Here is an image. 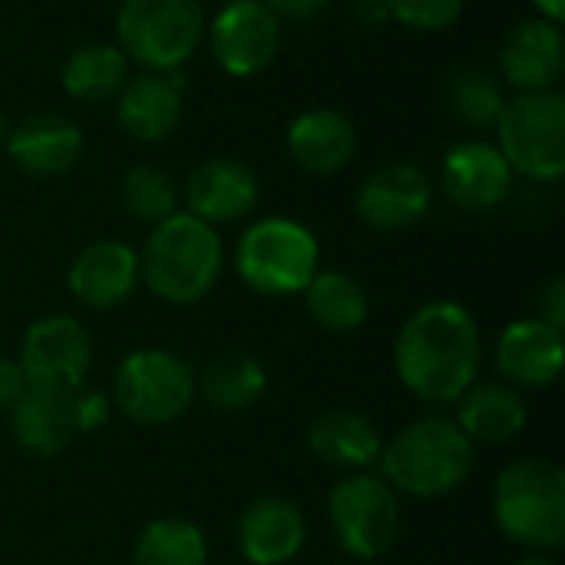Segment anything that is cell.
Returning a JSON list of instances; mask_svg holds the SVG:
<instances>
[{
  "label": "cell",
  "instance_id": "6da1fadb",
  "mask_svg": "<svg viewBox=\"0 0 565 565\" xmlns=\"http://www.w3.org/2000/svg\"><path fill=\"white\" fill-rule=\"evenodd\" d=\"M483 367V331L460 301H427L397 331V381L427 404H457Z\"/></svg>",
  "mask_w": 565,
  "mask_h": 565
},
{
  "label": "cell",
  "instance_id": "7a4b0ae2",
  "mask_svg": "<svg viewBox=\"0 0 565 565\" xmlns=\"http://www.w3.org/2000/svg\"><path fill=\"white\" fill-rule=\"evenodd\" d=\"M477 463V447L454 417H420L384 440L377 470L411 500H440L457 493Z\"/></svg>",
  "mask_w": 565,
  "mask_h": 565
},
{
  "label": "cell",
  "instance_id": "3957f363",
  "mask_svg": "<svg viewBox=\"0 0 565 565\" xmlns=\"http://www.w3.org/2000/svg\"><path fill=\"white\" fill-rule=\"evenodd\" d=\"M225 268V245L218 228L189 212H175L152 225L139 252L142 285L172 308H189L209 298Z\"/></svg>",
  "mask_w": 565,
  "mask_h": 565
},
{
  "label": "cell",
  "instance_id": "277c9868",
  "mask_svg": "<svg viewBox=\"0 0 565 565\" xmlns=\"http://www.w3.org/2000/svg\"><path fill=\"white\" fill-rule=\"evenodd\" d=\"M493 520L500 533L530 550L553 553L565 540V470L543 457H523L493 483Z\"/></svg>",
  "mask_w": 565,
  "mask_h": 565
},
{
  "label": "cell",
  "instance_id": "5b68a950",
  "mask_svg": "<svg viewBox=\"0 0 565 565\" xmlns=\"http://www.w3.org/2000/svg\"><path fill=\"white\" fill-rule=\"evenodd\" d=\"M321 268L315 232L295 218L268 215L252 222L235 248L238 278L265 298H291L308 288Z\"/></svg>",
  "mask_w": 565,
  "mask_h": 565
},
{
  "label": "cell",
  "instance_id": "8992f818",
  "mask_svg": "<svg viewBox=\"0 0 565 565\" xmlns=\"http://www.w3.org/2000/svg\"><path fill=\"white\" fill-rule=\"evenodd\" d=\"M109 401L136 427H169L195 404V371L166 348H136L116 364Z\"/></svg>",
  "mask_w": 565,
  "mask_h": 565
},
{
  "label": "cell",
  "instance_id": "52a82bcc",
  "mask_svg": "<svg viewBox=\"0 0 565 565\" xmlns=\"http://www.w3.org/2000/svg\"><path fill=\"white\" fill-rule=\"evenodd\" d=\"M202 0H122L116 10V46L142 70H182L205 40Z\"/></svg>",
  "mask_w": 565,
  "mask_h": 565
},
{
  "label": "cell",
  "instance_id": "ba28073f",
  "mask_svg": "<svg viewBox=\"0 0 565 565\" xmlns=\"http://www.w3.org/2000/svg\"><path fill=\"white\" fill-rule=\"evenodd\" d=\"M328 523L341 553L374 563L401 536V493L381 473H348L328 493Z\"/></svg>",
  "mask_w": 565,
  "mask_h": 565
},
{
  "label": "cell",
  "instance_id": "9c48e42d",
  "mask_svg": "<svg viewBox=\"0 0 565 565\" xmlns=\"http://www.w3.org/2000/svg\"><path fill=\"white\" fill-rule=\"evenodd\" d=\"M500 152L513 175L559 182L565 175V96L559 89L520 93L507 103L500 122Z\"/></svg>",
  "mask_w": 565,
  "mask_h": 565
},
{
  "label": "cell",
  "instance_id": "30bf717a",
  "mask_svg": "<svg viewBox=\"0 0 565 565\" xmlns=\"http://www.w3.org/2000/svg\"><path fill=\"white\" fill-rule=\"evenodd\" d=\"M212 60L238 79L265 73L281 50V20L262 0H225L205 23Z\"/></svg>",
  "mask_w": 565,
  "mask_h": 565
},
{
  "label": "cell",
  "instance_id": "8fae6325",
  "mask_svg": "<svg viewBox=\"0 0 565 565\" xmlns=\"http://www.w3.org/2000/svg\"><path fill=\"white\" fill-rule=\"evenodd\" d=\"M30 384L83 387L93 367V338L73 315H43L30 321L17 354Z\"/></svg>",
  "mask_w": 565,
  "mask_h": 565
},
{
  "label": "cell",
  "instance_id": "7c38bea8",
  "mask_svg": "<svg viewBox=\"0 0 565 565\" xmlns=\"http://www.w3.org/2000/svg\"><path fill=\"white\" fill-rule=\"evenodd\" d=\"M179 195L189 215L218 228V225H235L255 212L262 182L248 162L232 156H209L185 175Z\"/></svg>",
  "mask_w": 565,
  "mask_h": 565
},
{
  "label": "cell",
  "instance_id": "4fadbf2b",
  "mask_svg": "<svg viewBox=\"0 0 565 565\" xmlns=\"http://www.w3.org/2000/svg\"><path fill=\"white\" fill-rule=\"evenodd\" d=\"M440 189L463 212H490L513 192V169L497 142L463 139L440 162Z\"/></svg>",
  "mask_w": 565,
  "mask_h": 565
},
{
  "label": "cell",
  "instance_id": "5bb4252c",
  "mask_svg": "<svg viewBox=\"0 0 565 565\" xmlns=\"http://www.w3.org/2000/svg\"><path fill=\"white\" fill-rule=\"evenodd\" d=\"M430 175L411 162H391L361 182L354 209L358 218L374 232H404L430 212Z\"/></svg>",
  "mask_w": 565,
  "mask_h": 565
},
{
  "label": "cell",
  "instance_id": "9a60e30c",
  "mask_svg": "<svg viewBox=\"0 0 565 565\" xmlns=\"http://www.w3.org/2000/svg\"><path fill=\"white\" fill-rule=\"evenodd\" d=\"M185 73L182 70H142L126 79L116 96V122L136 142H162L182 122Z\"/></svg>",
  "mask_w": 565,
  "mask_h": 565
},
{
  "label": "cell",
  "instance_id": "2e32d148",
  "mask_svg": "<svg viewBox=\"0 0 565 565\" xmlns=\"http://www.w3.org/2000/svg\"><path fill=\"white\" fill-rule=\"evenodd\" d=\"M70 295L89 308V311H113L126 305L136 288L142 285L139 278V252L119 238H99L89 242L66 271Z\"/></svg>",
  "mask_w": 565,
  "mask_h": 565
},
{
  "label": "cell",
  "instance_id": "e0dca14e",
  "mask_svg": "<svg viewBox=\"0 0 565 565\" xmlns=\"http://www.w3.org/2000/svg\"><path fill=\"white\" fill-rule=\"evenodd\" d=\"M565 338L540 318L510 321L497 338V371L516 391H546L559 381Z\"/></svg>",
  "mask_w": 565,
  "mask_h": 565
},
{
  "label": "cell",
  "instance_id": "ac0fdd59",
  "mask_svg": "<svg viewBox=\"0 0 565 565\" xmlns=\"http://www.w3.org/2000/svg\"><path fill=\"white\" fill-rule=\"evenodd\" d=\"M308 543V520L288 497L252 500L235 523V550L248 565H288Z\"/></svg>",
  "mask_w": 565,
  "mask_h": 565
},
{
  "label": "cell",
  "instance_id": "d6986e66",
  "mask_svg": "<svg viewBox=\"0 0 565 565\" xmlns=\"http://www.w3.org/2000/svg\"><path fill=\"white\" fill-rule=\"evenodd\" d=\"M10 434L17 447L30 457L50 460L63 454L76 430V391L50 387V384H26L20 401L7 411Z\"/></svg>",
  "mask_w": 565,
  "mask_h": 565
},
{
  "label": "cell",
  "instance_id": "ffe728a7",
  "mask_svg": "<svg viewBox=\"0 0 565 565\" xmlns=\"http://www.w3.org/2000/svg\"><path fill=\"white\" fill-rule=\"evenodd\" d=\"M7 159L33 179L66 175L83 156V129L60 113H36L10 126L3 139Z\"/></svg>",
  "mask_w": 565,
  "mask_h": 565
},
{
  "label": "cell",
  "instance_id": "44dd1931",
  "mask_svg": "<svg viewBox=\"0 0 565 565\" xmlns=\"http://www.w3.org/2000/svg\"><path fill=\"white\" fill-rule=\"evenodd\" d=\"M565 66V40L559 23L530 17L516 23L500 46V70L520 93L553 89Z\"/></svg>",
  "mask_w": 565,
  "mask_h": 565
},
{
  "label": "cell",
  "instance_id": "7402d4cb",
  "mask_svg": "<svg viewBox=\"0 0 565 565\" xmlns=\"http://www.w3.org/2000/svg\"><path fill=\"white\" fill-rule=\"evenodd\" d=\"M457 427L467 434L473 447H503L513 444L526 424L530 407L516 387L507 381H477L460 401H457Z\"/></svg>",
  "mask_w": 565,
  "mask_h": 565
},
{
  "label": "cell",
  "instance_id": "603a6c76",
  "mask_svg": "<svg viewBox=\"0 0 565 565\" xmlns=\"http://www.w3.org/2000/svg\"><path fill=\"white\" fill-rule=\"evenodd\" d=\"M358 149L354 122L328 106L305 109L288 126V152L298 169L311 175H334L341 172Z\"/></svg>",
  "mask_w": 565,
  "mask_h": 565
},
{
  "label": "cell",
  "instance_id": "cb8c5ba5",
  "mask_svg": "<svg viewBox=\"0 0 565 565\" xmlns=\"http://www.w3.org/2000/svg\"><path fill=\"white\" fill-rule=\"evenodd\" d=\"M308 447L321 463L334 470L361 473L377 467L384 440L371 417L348 407H334L315 417V424L308 427Z\"/></svg>",
  "mask_w": 565,
  "mask_h": 565
},
{
  "label": "cell",
  "instance_id": "d4e9b609",
  "mask_svg": "<svg viewBox=\"0 0 565 565\" xmlns=\"http://www.w3.org/2000/svg\"><path fill=\"white\" fill-rule=\"evenodd\" d=\"M268 391V374L258 358L242 351H225L212 358L195 374V397L215 414H245Z\"/></svg>",
  "mask_w": 565,
  "mask_h": 565
},
{
  "label": "cell",
  "instance_id": "484cf974",
  "mask_svg": "<svg viewBox=\"0 0 565 565\" xmlns=\"http://www.w3.org/2000/svg\"><path fill=\"white\" fill-rule=\"evenodd\" d=\"M129 79V60L116 43H83L76 46L63 70L60 86L76 103H109Z\"/></svg>",
  "mask_w": 565,
  "mask_h": 565
},
{
  "label": "cell",
  "instance_id": "4316f807",
  "mask_svg": "<svg viewBox=\"0 0 565 565\" xmlns=\"http://www.w3.org/2000/svg\"><path fill=\"white\" fill-rule=\"evenodd\" d=\"M301 295H305V308L311 321L331 334H351L364 328L371 315L364 285L341 268H318V275L308 281Z\"/></svg>",
  "mask_w": 565,
  "mask_h": 565
},
{
  "label": "cell",
  "instance_id": "83f0119b",
  "mask_svg": "<svg viewBox=\"0 0 565 565\" xmlns=\"http://www.w3.org/2000/svg\"><path fill=\"white\" fill-rule=\"evenodd\" d=\"M132 565H209V540L185 516H159L139 530Z\"/></svg>",
  "mask_w": 565,
  "mask_h": 565
},
{
  "label": "cell",
  "instance_id": "f1b7e54d",
  "mask_svg": "<svg viewBox=\"0 0 565 565\" xmlns=\"http://www.w3.org/2000/svg\"><path fill=\"white\" fill-rule=\"evenodd\" d=\"M447 109L457 122L463 126H473V129H487V126H497L503 109H507V93L503 86L487 73V70H477V66H467V70H457L450 79H447Z\"/></svg>",
  "mask_w": 565,
  "mask_h": 565
},
{
  "label": "cell",
  "instance_id": "f546056e",
  "mask_svg": "<svg viewBox=\"0 0 565 565\" xmlns=\"http://www.w3.org/2000/svg\"><path fill=\"white\" fill-rule=\"evenodd\" d=\"M119 199H122V209L146 225H159L169 215L182 212L179 209L182 195H179L175 179L162 166H152V162H136L122 175Z\"/></svg>",
  "mask_w": 565,
  "mask_h": 565
},
{
  "label": "cell",
  "instance_id": "4dcf8cb0",
  "mask_svg": "<svg viewBox=\"0 0 565 565\" xmlns=\"http://www.w3.org/2000/svg\"><path fill=\"white\" fill-rule=\"evenodd\" d=\"M463 3L467 0H384L387 17L394 23H404L407 30H420V33L450 30L460 20Z\"/></svg>",
  "mask_w": 565,
  "mask_h": 565
},
{
  "label": "cell",
  "instance_id": "1f68e13d",
  "mask_svg": "<svg viewBox=\"0 0 565 565\" xmlns=\"http://www.w3.org/2000/svg\"><path fill=\"white\" fill-rule=\"evenodd\" d=\"M113 417V401L99 391L76 387V430L79 434H96L109 424Z\"/></svg>",
  "mask_w": 565,
  "mask_h": 565
},
{
  "label": "cell",
  "instance_id": "d6a6232c",
  "mask_svg": "<svg viewBox=\"0 0 565 565\" xmlns=\"http://www.w3.org/2000/svg\"><path fill=\"white\" fill-rule=\"evenodd\" d=\"M26 384H30V381H26L20 361L0 354V414H7V411L20 401V394L26 391Z\"/></svg>",
  "mask_w": 565,
  "mask_h": 565
},
{
  "label": "cell",
  "instance_id": "836d02e7",
  "mask_svg": "<svg viewBox=\"0 0 565 565\" xmlns=\"http://www.w3.org/2000/svg\"><path fill=\"white\" fill-rule=\"evenodd\" d=\"M281 23L288 20V23H308V20H315L324 7H328V0H262Z\"/></svg>",
  "mask_w": 565,
  "mask_h": 565
},
{
  "label": "cell",
  "instance_id": "e575fe53",
  "mask_svg": "<svg viewBox=\"0 0 565 565\" xmlns=\"http://www.w3.org/2000/svg\"><path fill=\"white\" fill-rule=\"evenodd\" d=\"M536 318L563 331L565 328V281L563 278H553V281L543 288V295H540V315H536Z\"/></svg>",
  "mask_w": 565,
  "mask_h": 565
},
{
  "label": "cell",
  "instance_id": "d590c367",
  "mask_svg": "<svg viewBox=\"0 0 565 565\" xmlns=\"http://www.w3.org/2000/svg\"><path fill=\"white\" fill-rule=\"evenodd\" d=\"M536 10H540V17L543 20H553V23H563V13H565V0H530Z\"/></svg>",
  "mask_w": 565,
  "mask_h": 565
},
{
  "label": "cell",
  "instance_id": "8d00e7d4",
  "mask_svg": "<svg viewBox=\"0 0 565 565\" xmlns=\"http://www.w3.org/2000/svg\"><path fill=\"white\" fill-rule=\"evenodd\" d=\"M516 565H559V563H553L550 556H543V553H530L526 559H520Z\"/></svg>",
  "mask_w": 565,
  "mask_h": 565
},
{
  "label": "cell",
  "instance_id": "74e56055",
  "mask_svg": "<svg viewBox=\"0 0 565 565\" xmlns=\"http://www.w3.org/2000/svg\"><path fill=\"white\" fill-rule=\"evenodd\" d=\"M7 132H10V122H7V116L0 113V142L7 139Z\"/></svg>",
  "mask_w": 565,
  "mask_h": 565
},
{
  "label": "cell",
  "instance_id": "f35d334b",
  "mask_svg": "<svg viewBox=\"0 0 565 565\" xmlns=\"http://www.w3.org/2000/svg\"><path fill=\"white\" fill-rule=\"evenodd\" d=\"M351 3H354V7H361V3H367V0H351Z\"/></svg>",
  "mask_w": 565,
  "mask_h": 565
}]
</instances>
